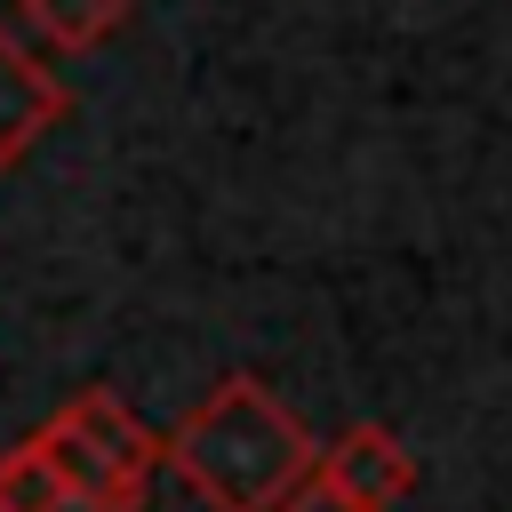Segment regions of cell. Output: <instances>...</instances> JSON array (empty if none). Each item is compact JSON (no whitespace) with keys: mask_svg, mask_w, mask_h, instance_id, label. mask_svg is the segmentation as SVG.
<instances>
[{"mask_svg":"<svg viewBox=\"0 0 512 512\" xmlns=\"http://www.w3.org/2000/svg\"><path fill=\"white\" fill-rule=\"evenodd\" d=\"M312 456H320V440L304 432V416L248 368L208 384L160 440V464L208 512H280L288 496L312 488Z\"/></svg>","mask_w":512,"mask_h":512,"instance_id":"cell-1","label":"cell"},{"mask_svg":"<svg viewBox=\"0 0 512 512\" xmlns=\"http://www.w3.org/2000/svg\"><path fill=\"white\" fill-rule=\"evenodd\" d=\"M40 448L64 464V480L80 496H136V504H144V480L160 464V440L136 424V408L120 392H72L40 424Z\"/></svg>","mask_w":512,"mask_h":512,"instance_id":"cell-2","label":"cell"},{"mask_svg":"<svg viewBox=\"0 0 512 512\" xmlns=\"http://www.w3.org/2000/svg\"><path fill=\"white\" fill-rule=\"evenodd\" d=\"M312 488L352 504V512H392L416 488V456L400 448L392 424H344L320 456H312Z\"/></svg>","mask_w":512,"mask_h":512,"instance_id":"cell-3","label":"cell"},{"mask_svg":"<svg viewBox=\"0 0 512 512\" xmlns=\"http://www.w3.org/2000/svg\"><path fill=\"white\" fill-rule=\"evenodd\" d=\"M64 112H72L64 80L32 56V40H24L16 24H0V168H16Z\"/></svg>","mask_w":512,"mask_h":512,"instance_id":"cell-4","label":"cell"},{"mask_svg":"<svg viewBox=\"0 0 512 512\" xmlns=\"http://www.w3.org/2000/svg\"><path fill=\"white\" fill-rule=\"evenodd\" d=\"M24 8V24L48 40V48H64V56H88L96 40H112L120 24H128V0H16Z\"/></svg>","mask_w":512,"mask_h":512,"instance_id":"cell-5","label":"cell"},{"mask_svg":"<svg viewBox=\"0 0 512 512\" xmlns=\"http://www.w3.org/2000/svg\"><path fill=\"white\" fill-rule=\"evenodd\" d=\"M64 496H72V480H64V464L40 448V432L16 440V448H0V512H56Z\"/></svg>","mask_w":512,"mask_h":512,"instance_id":"cell-6","label":"cell"},{"mask_svg":"<svg viewBox=\"0 0 512 512\" xmlns=\"http://www.w3.org/2000/svg\"><path fill=\"white\" fill-rule=\"evenodd\" d=\"M56 512H144V504H136V496H80V488H72Z\"/></svg>","mask_w":512,"mask_h":512,"instance_id":"cell-7","label":"cell"},{"mask_svg":"<svg viewBox=\"0 0 512 512\" xmlns=\"http://www.w3.org/2000/svg\"><path fill=\"white\" fill-rule=\"evenodd\" d=\"M280 512H352V504H336V496H320V488H304V496H288Z\"/></svg>","mask_w":512,"mask_h":512,"instance_id":"cell-8","label":"cell"}]
</instances>
